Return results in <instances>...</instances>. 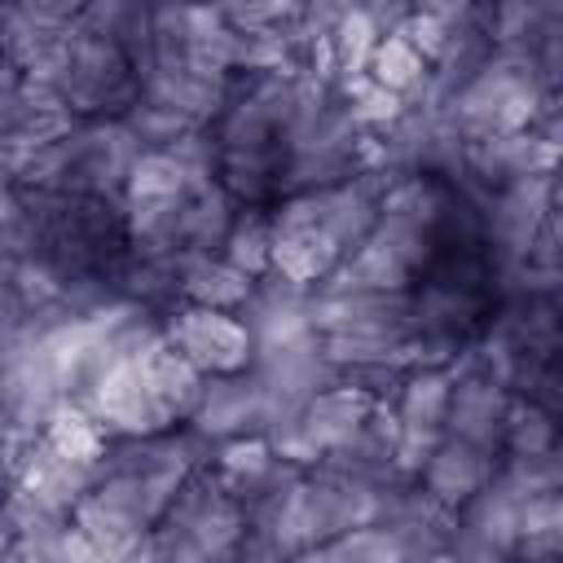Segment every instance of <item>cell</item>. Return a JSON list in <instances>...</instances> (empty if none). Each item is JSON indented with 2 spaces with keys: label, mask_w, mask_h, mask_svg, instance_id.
<instances>
[{
  "label": "cell",
  "mask_w": 563,
  "mask_h": 563,
  "mask_svg": "<svg viewBox=\"0 0 563 563\" xmlns=\"http://www.w3.org/2000/svg\"><path fill=\"white\" fill-rule=\"evenodd\" d=\"M163 339L198 369V374H238L255 361V339H251V325L238 317V312H224V308H202V303H185Z\"/></svg>",
  "instance_id": "obj_1"
},
{
  "label": "cell",
  "mask_w": 563,
  "mask_h": 563,
  "mask_svg": "<svg viewBox=\"0 0 563 563\" xmlns=\"http://www.w3.org/2000/svg\"><path fill=\"white\" fill-rule=\"evenodd\" d=\"M418 475H422V493L435 506L457 510L493 479V449L457 440V435H444V440L431 444V453L422 457Z\"/></svg>",
  "instance_id": "obj_2"
},
{
  "label": "cell",
  "mask_w": 563,
  "mask_h": 563,
  "mask_svg": "<svg viewBox=\"0 0 563 563\" xmlns=\"http://www.w3.org/2000/svg\"><path fill=\"white\" fill-rule=\"evenodd\" d=\"M198 422L202 435H216V440H229V435H242L251 427L264 422V396H260V383L255 374L246 378V369L238 374H211L202 383V396L189 413Z\"/></svg>",
  "instance_id": "obj_3"
},
{
  "label": "cell",
  "mask_w": 563,
  "mask_h": 563,
  "mask_svg": "<svg viewBox=\"0 0 563 563\" xmlns=\"http://www.w3.org/2000/svg\"><path fill=\"white\" fill-rule=\"evenodd\" d=\"M506 396L493 378H462L449 387V409H444V431L471 444L493 449L497 435L506 431Z\"/></svg>",
  "instance_id": "obj_4"
},
{
  "label": "cell",
  "mask_w": 563,
  "mask_h": 563,
  "mask_svg": "<svg viewBox=\"0 0 563 563\" xmlns=\"http://www.w3.org/2000/svg\"><path fill=\"white\" fill-rule=\"evenodd\" d=\"M251 290H255V277L233 268L224 255L216 260L211 251H185V264H180V299L185 303L238 312L251 299Z\"/></svg>",
  "instance_id": "obj_5"
},
{
  "label": "cell",
  "mask_w": 563,
  "mask_h": 563,
  "mask_svg": "<svg viewBox=\"0 0 563 563\" xmlns=\"http://www.w3.org/2000/svg\"><path fill=\"white\" fill-rule=\"evenodd\" d=\"M449 387H453V378L444 369H413V374H405L400 391H396V422H400V431L440 435L444 431V409H449Z\"/></svg>",
  "instance_id": "obj_6"
},
{
  "label": "cell",
  "mask_w": 563,
  "mask_h": 563,
  "mask_svg": "<svg viewBox=\"0 0 563 563\" xmlns=\"http://www.w3.org/2000/svg\"><path fill=\"white\" fill-rule=\"evenodd\" d=\"M365 75L374 79V84H383L387 92H413L427 75H431V62L400 35V31H387V35H378V44H374V53H369V62H365Z\"/></svg>",
  "instance_id": "obj_7"
},
{
  "label": "cell",
  "mask_w": 563,
  "mask_h": 563,
  "mask_svg": "<svg viewBox=\"0 0 563 563\" xmlns=\"http://www.w3.org/2000/svg\"><path fill=\"white\" fill-rule=\"evenodd\" d=\"M224 260L233 268H242L246 277H264L268 273V251H273V220L260 211H238L229 233H224Z\"/></svg>",
  "instance_id": "obj_8"
},
{
  "label": "cell",
  "mask_w": 563,
  "mask_h": 563,
  "mask_svg": "<svg viewBox=\"0 0 563 563\" xmlns=\"http://www.w3.org/2000/svg\"><path fill=\"white\" fill-rule=\"evenodd\" d=\"M378 35H383V31L374 26V18L361 13V9H352V13H343V18L330 26L325 48H330V57H334V66H339L343 75H365V62H369Z\"/></svg>",
  "instance_id": "obj_9"
},
{
  "label": "cell",
  "mask_w": 563,
  "mask_h": 563,
  "mask_svg": "<svg viewBox=\"0 0 563 563\" xmlns=\"http://www.w3.org/2000/svg\"><path fill=\"white\" fill-rule=\"evenodd\" d=\"M506 435H510V449L515 453H545L554 444V427L541 409H519V413H506Z\"/></svg>",
  "instance_id": "obj_10"
},
{
  "label": "cell",
  "mask_w": 563,
  "mask_h": 563,
  "mask_svg": "<svg viewBox=\"0 0 563 563\" xmlns=\"http://www.w3.org/2000/svg\"><path fill=\"white\" fill-rule=\"evenodd\" d=\"M84 4L88 0H18V9H26L44 26H70L84 13Z\"/></svg>",
  "instance_id": "obj_11"
},
{
  "label": "cell",
  "mask_w": 563,
  "mask_h": 563,
  "mask_svg": "<svg viewBox=\"0 0 563 563\" xmlns=\"http://www.w3.org/2000/svg\"><path fill=\"white\" fill-rule=\"evenodd\" d=\"M475 9V0H413V13L440 18V22H466Z\"/></svg>",
  "instance_id": "obj_12"
},
{
  "label": "cell",
  "mask_w": 563,
  "mask_h": 563,
  "mask_svg": "<svg viewBox=\"0 0 563 563\" xmlns=\"http://www.w3.org/2000/svg\"><path fill=\"white\" fill-rule=\"evenodd\" d=\"M13 532V523H9V515H0V550H4V537Z\"/></svg>",
  "instance_id": "obj_13"
}]
</instances>
